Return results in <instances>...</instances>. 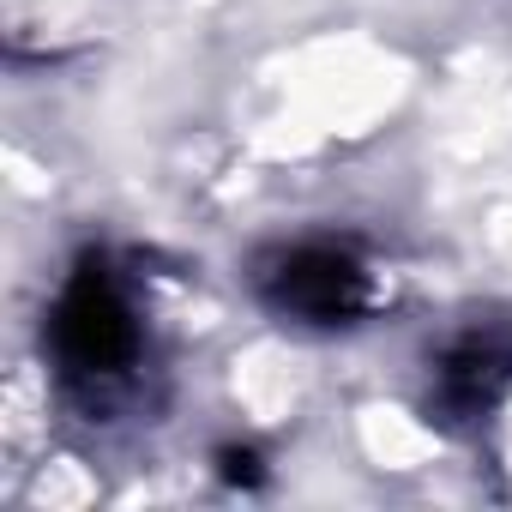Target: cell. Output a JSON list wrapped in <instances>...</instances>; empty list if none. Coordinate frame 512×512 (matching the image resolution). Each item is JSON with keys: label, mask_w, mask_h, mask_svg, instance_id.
I'll use <instances>...</instances> for the list:
<instances>
[{"label": "cell", "mask_w": 512, "mask_h": 512, "mask_svg": "<svg viewBox=\"0 0 512 512\" xmlns=\"http://www.w3.org/2000/svg\"><path fill=\"white\" fill-rule=\"evenodd\" d=\"M260 302L284 320V326H308V332H338L356 326L374 308V272L362 266V253L344 241H290L272 247L260 272H253Z\"/></svg>", "instance_id": "cell-2"}, {"label": "cell", "mask_w": 512, "mask_h": 512, "mask_svg": "<svg viewBox=\"0 0 512 512\" xmlns=\"http://www.w3.org/2000/svg\"><path fill=\"white\" fill-rule=\"evenodd\" d=\"M49 350H55L67 392L97 398V392H115L133 380V368L145 356V326H139L127 284L109 272L103 253H85L73 278L61 284L55 314H49Z\"/></svg>", "instance_id": "cell-1"}, {"label": "cell", "mask_w": 512, "mask_h": 512, "mask_svg": "<svg viewBox=\"0 0 512 512\" xmlns=\"http://www.w3.org/2000/svg\"><path fill=\"white\" fill-rule=\"evenodd\" d=\"M506 392H512V326L482 320V326H464L440 350L428 404L440 422H482L488 410H500Z\"/></svg>", "instance_id": "cell-3"}]
</instances>
